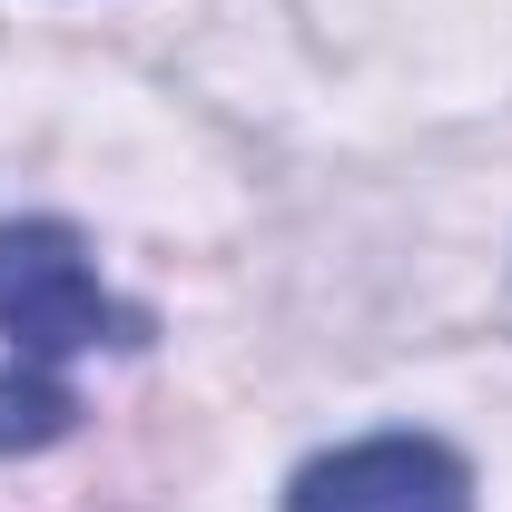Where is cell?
<instances>
[{"label": "cell", "instance_id": "obj_1", "mask_svg": "<svg viewBox=\"0 0 512 512\" xmlns=\"http://www.w3.org/2000/svg\"><path fill=\"white\" fill-rule=\"evenodd\" d=\"M138 335H148V316L99 286L79 227H60V217H10L0 227V345H10V365L60 375L69 355L138 345Z\"/></svg>", "mask_w": 512, "mask_h": 512}, {"label": "cell", "instance_id": "obj_2", "mask_svg": "<svg viewBox=\"0 0 512 512\" xmlns=\"http://www.w3.org/2000/svg\"><path fill=\"white\" fill-rule=\"evenodd\" d=\"M286 512H473V473L434 434H365L345 453H316Z\"/></svg>", "mask_w": 512, "mask_h": 512}, {"label": "cell", "instance_id": "obj_3", "mask_svg": "<svg viewBox=\"0 0 512 512\" xmlns=\"http://www.w3.org/2000/svg\"><path fill=\"white\" fill-rule=\"evenodd\" d=\"M79 424V394L40 365H0V453H40Z\"/></svg>", "mask_w": 512, "mask_h": 512}]
</instances>
